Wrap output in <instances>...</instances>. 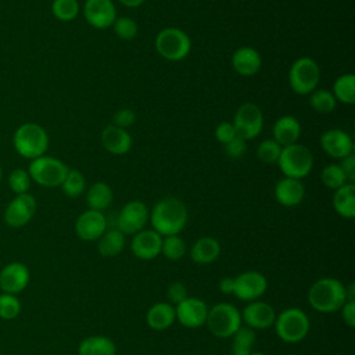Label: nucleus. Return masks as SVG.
Here are the masks:
<instances>
[{
  "label": "nucleus",
  "mask_w": 355,
  "mask_h": 355,
  "mask_svg": "<svg viewBox=\"0 0 355 355\" xmlns=\"http://www.w3.org/2000/svg\"><path fill=\"white\" fill-rule=\"evenodd\" d=\"M36 198L29 194H17L6 207L4 211V222L10 227H22L31 222V219L36 214Z\"/></svg>",
  "instance_id": "nucleus-11"
},
{
  "label": "nucleus",
  "mask_w": 355,
  "mask_h": 355,
  "mask_svg": "<svg viewBox=\"0 0 355 355\" xmlns=\"http://www.w3.org/2000/svg\"><path fill=\"white\" fill-rule=\"evenodd\" d=\"M22 305L17 295L1 293L0 294V319L12 320L21 313Z\"/></svg>",
  "instance_id": "nucleus-38"
},
{
  "label": "nucleus",
  "mask_w": 355,
  "mask_h": 355,
  "mask_svg": "<svg viewBox=\"0 0 355 355\" xmlns=\"http://www.w3.org/2000/svg\"><path fill=\"white\" fill-rule=\"evenodd\" d=\"M220 255V244L214 237H200L190 248V257L193 262L198 265H208L216 261Z\"/></svg>",
  "instance_id": "nucleus-26"
},
{
  "label": "nucleus",
  "mask_w": 355,
  "mask_h": 355,
  "mask_svg": "<svg viewBox=\"0 0 355 355\" xmlns=\"http://www.w3.org/2000/svg\"><path fill=\"white\" fill-rule=\"evenodd\" d=\"M12 146L21 157L32 161L46 154L49 148V135L39 123L25 122L15 129Z\"/></svg>",
  "instance_id": "nucleus-3"
},
{
  "label": "nucleus",
  "mask_w": 355,
  "mask_h": 355,
  "mask_svg": "<svg viewBox=\"0 0 355 355\" xmlns=\"http://www.w3.org/2000/svg\"><path fill=\"white\" fill-rule=\"evenodd\" d=\"M333 96L336 101L352 104L355 101V76L352 73L340 75L333 83Z\"/></svg>",
  "instance_id": "nucleus-32"
},
{
  "label": "nucleus",
  "mask_w": 355,
  "mask_h": 355,
  "mask_svg": "<svg viewBox=\"0 0 355 355\" xmlns=\"http://www.w3.org/2000/svg\"><path fill=\"white\" fill-rule=\"evenodd\" d=\"M257 340L255 330L248 326H240V329L232 336V355H250Z\"/></svg>",
  "instance_id": "nucleus-31"
},
{
  "label": "nucleus",
  "mask_w": 355,
  "mask_h": 355,
  "mask_svg": "<svg viewBox=\"0 0 355 355\" xmlns=\"http://www.w3.org/2000/svg\"><path fill=\"white\" fill-rule=\"evenodd\" d=\"M150 223L153 230L161 236L179 234L189 219L186 204L176 197H165L159 200L150 212Z\"/></svg>",
  "instance_id": "nucleus-1"
},
{
  "label": "nucleus",
  "mask_w": 355,
  "mask_h": 355,
  "mask_svg": "<svg viewBox=\"0 0 355 355\" xmlns=\"http://www.w3.org/2000/svg\"><path fill=\"white\" fill-rule=\"evenodd\" d=\"M1 179H3V171H1V166H0V182H1Z\"/></svg>",
  "instance_id": "nucleus-52"
},
{
  "label": "nucleus",
  "mask_w": 355,
  "mask_h": 355,
  "mask_svg": "<svg viewBox=\"0 0 355 355\" xmlns=\"http://www.w3.org/2000/svg\"><path fill=\"white\" fill-rule=\"evenodd\" d=\"M31 280L29 269L25 263L14 261L4 265L0 270V290L7 294L22 293Z\"/></svg>",
  "instance_id": "nucleus-15"
},
{
  "label": "nucleus",
  "mask_w": 355,
  "mask_h": 355,
  "mask_svg": "<svg viewBox=\"0 0 355 355\" xmlns=\"http://www.w3.org/2000/svg\"><path fill=\"white\" fill-rule=\"evenodd\" d=\"M166 295L169 298V301L175 305H178L179 302H182L183 300H186L189 297L187 294V288L182 282H173L168 286L166 288Z\"/></svg>",
  "instance_id": "nucleus-42"
},
{
  "label": "nucleus",
  "mask_w": 355,
  "mask_h": 355,
  "mask_svg": "<svg viewBox=\"0 0 355 355\" xmlns=\"http://www.w3.org/2000/svg\"><path fill=\"white\" fill-rule=\"evenodd\" d=\"M272 135L273 140L279 143L282 147L294 144L298 141L301 135L300 121L293 115H283L275 122Z\"/></svg>",
  "instance_id": "nucleus-24"
},
{
  "label": "nucleus",
  "mask_w": 355,
  "mask_h": 355,
  "mask_svg": "<svg viewBox=\"0 0 355 355\" xmlns=\"http://www.w3.org/2000/svg\"><path fill=\"white\" fill-rule=\"evenodd\" d=\"M176 320L175 306L169 302H155L146 313V322L153 330H166Z\"/></svg>",
  "instance_id": "nucleus-25"
},
{
  "label": "nucleus",
  "mask_w": 355,
  "mask_h": 355,
  "mask_svg": "<svg viewBox=\"0 0 355 355\" xmlns=\"http://www.w3.org/2000/svg\"><path fill=\"white\" fill-rule=\"evenodd\" d=\"M320 179H322V183L327 189H331V190H337L341 186H344L345 183H348L345 179V175L338 164H330V165L324 166L322 171Z\"/></svg>",
  "instance_id": "nucleus-37"
},
{
  "label": "nucleus",
  "mask_w": 355,
  "mask_h": 355,
  "mask_svg": "<svg viewBox=\"0 0 355 355\" xmlns=\"http://www.w3.org/2000/svg\"><path fill=\"white\" fill-rule=\"evenodd\" d=\"M65 196L76 198L86 190V179L78 169H68L65 179L60 186Z\"/></svg>",
  "instance_id": "nucleus-34"
},
{
  "label": "nucleus",
  "mask_w": 355,
  "mask_h": 355,
  "mask_svg": "<svg viewBox=\"0 0 355 355\" xmlns=\"http://www.w3.org/2000/svg\"><path fill=\"white\" fill-rule=\"evenodd\" d=\"M333 207L336 212L345 219H352L355 216V184L354 183H345L340 189L334 190Z\"/></svg>",
  "instance_id": "nucleus-27"
},
{
  "label": "nucleus",
  "mask_w": 355,
  "mask_h": 355,
  "mask_svg": "<svg viewBox=\"0 0 355 355\" xmlns=\"http://www.w3.org/2000/svg\"><path fill=\"white\" fill-rule=\"evenodd\" d=\"M208 305L197 297H187L175 306L178 322L189 329H197L205 324L208 315Z\"/></svg>",
  "instance_id": "nucleus-14"
},
{
  "label": "nucleus",
  "mask_w": 355,
  "mask_h": 355,
  "mask_svg": "<svg viewBox=\"0 0 355 355\" xmlns=\"http://www.w3.org/2000/svg\"><path fill=\"white\" fill-rule=\"evenodd\" d=\"M186 252H187V245L179 234H172V236L162 237L161 254L166 259L179 261L186 255Z\"/></svg>",
  "instance_id": "nucleus-33"
},
{
  "label": "nucleus",
  "mask_w": 355,
  "mask_h": 355,
  "mask_svg": "<svg viewBox=\"0 0 355 355\" xmlns=\"http://www.w3.org/2000/svg\"><path fill=\"white\" fill-rule=\"evenodd\" d=\"M277 164L284 178L301 180L312 171L313 155L305 146L294 143L282 148Z\"/></svg>",
  "instance_id": "nucleus-6"
},
{
  "label": "nucleus",
  "mask_w": 355,
  "mask_h": 355,
  "mask_svg": "<svg viewBox=\"0 0 355 355\" xmlns=\"http://www.w3.org/2000/svg\"><path fill=\"white\" fill-rule=\"evenodd\" d=\"M114 33L122 40H132L137 36L139 28L136 21L129 17H116L112 24Z\"/></svg>",
  "instance_id": "nucleus-40"
},
{
  "label": "nucleus",
  "mask_w": 355,
  "mask_h": 355,
  "mask_svg": "<svg viewBox=\"0 0 355 355\" xmlns=\"http://www.w3.org/2000/svg\"><path fill=\"white\" fill-rule=\"evenodd\" d=\"M250 355H266V354H263V352H257V351H255V352H251Z\"/></svg>",
  "instance_id": "nucleus-51"
},
{
  "label": "nucleus",
  "mask_w": 355,
  "mask_h": 355,
  "mask_svg": "<svg viewBox=\"0 0 355 355\" xmlns=\"http://www.w3.org/2000/svg\"><path fill=\"white\" fill-rule=\"evenodd\" d=\"M338 165L343 169L347 182L355 183V155H354V153L341 158V162Z\"/></svg>",
  "instance_id": "nucleus-46"
},
{
  "label": "nucleus",
  "mask_w": 355,
  "mask_h": 355,
  "mask_svg": "<svg viewBox=\"0 0 355 355\" xmlns=\"http://www.w3.org/2000/svg\"><path fill=\"white\" fill-rule=\"evenodd\" d=\"M68 166L58 158L42 155L31 161L28 173L31 180L43 187H58L67 176Z\"/></svg>",
  "instance_id": "nucleus-8"
},
{
  "label": "nucleus",
  "mask_w": 355,
  "mask_h": 355,
  "mask_svg": "<svg viewBox=\"0 0 355 355\" xmlns=\"http://www.w3.org/2000/svg\"><path fill=\"white\" fill-rule=\"evenodd\" d=\"M31 182L32 180H31L28 171L22 169V168H17V169L11 171L8 175V186L12 190V193H15V196L28 193V190L31 187Z\"/></svg>",
  "instance_id": "nucleus-41"
},
{
  "label": "nucleus",
  "mask_w": 355,
  "mask_h": 355,
  "mask_svg": "<svg viewBox=\"0 0 355 355\" xmlns=\"http://www.w3.org/2000/svg\"><path fill=\"white\" fill-rule=\"evenodd\" d=\"M241 322L244 326L251 327L252 330H263L273 326L276 319V311L273 306L263 301H251L240 312Z\"/></svg>",
  "instance_id": "nucleus-18"
},
{
  "label": "nucleus",
  "mask_w": 355,
  "mask_h": 355,
  "mask_svg": "<svg viewBox=\"0 0 355 355\" xmlns=\"http://www.w3.org/2000/svg\"><path fill=\"white\" fill-rule=\"evenodd\" d=\"M78 355H116V347L105 336H89L79 343Z\"/></svg>",
  "instance_id": "nucleus-28"
},
{
  "label": "nucleus",
  "mask_w": 355,
  "mask_h": 355,
  "mask_svg": "<svg viewBox=\"0 0 355 355\" xmlns=\"http://www.w3.org/2000/svg\"><path fill=\"white\" fill-rule=\"evenodd\" d=\"M79 1L78 0H53L51 12L53 15L62 22L73 21L79 14Z\"/></svg>",
  "instance_id": "nucleus-36"
},
{
  "label": "nucleus",
  "mask_w": 355,
  "mask_h": 355,
  "mask_svg": "<svg viewBox=\"0 0 355 355\" xmlns=\"http://www.w3.org/2000/svg\"><path fill=\"white\" fill-rule=\"evenodd\" d=\"M247 150L245 140L236 136L233 140H230L227 144H225V151L230 158H239L241 157Z\"/></svg>",
  "instance_id": "nucleus-45"
},
{
  "label": "nucleus",
  "mask_w": 355,
  "mask_h": 355,
  "mask_svg": "<svg viewBox=\"0 0 355 355\" xmlns=\"http://www.w3.org/2000/svg\"><path fill=\"white\" fill-rule=\"evenodd\" d=\"M83 17L90 26L107 29L112 26L116 18V8L112 0H86L83 4Z\"/></svg>",
  "instance_id": "nucleus-16"
},
{
  "label": "nucleus",
  "mask_w": 355,
  "mask_h": 355,
  "mask_svg": "<svg viewBox=\"0 0 355 355\" xmlns=\"http://www.w3.org/2000/svg\"><path fill=\"white\" fill-rule=\"evenodd\" d=\"M107 230V218L101 211L87 209L75 220V233L83 241H96Z\"/></svg>",
  "instance_id": "nucleus-17"
},
{
  "label": "nucleus",
  "mask_w": 355,
  "mask_h": 355,
  "mask_svg": "<svg viewBox=\"0 0 355 355\" xmlns=\"http://www.w3.org/2000/svg\"><path fill=\"white\" fill-rule=\"evenodd\" d=\"M233 126L237 136L245 141L257 137L263 128V115L261 108L254 103L241 104L234 114Z\"/></svg>",
  "instance_id": "nucleus-10"
},
{
  "label": "nucleus",
  "mask_w": 355,
  "mask_h": 355,
  "mask_svg": "<svg viewBox=\"0 0 355 355\" xmlns=\"http://www.w3.org/2000/svg\"><path fill=\"white\" fill-rule=\"evenodd\" d=\"M262 65L261 54L250 46L239 47L232 57L233 69L241 76H252L259 72Z\"/></svg>",
  "instance_id": "nucleus-22"
},
{
  "label": "nucleus",
  "mask_w": 355,
  "mask_h": 355,
  "mask_svg": "<svg viewBox=\"0 0 355 355\" xmlns=\"http://www.w3.org/2000/svg\"><path fill=\"white\" fill-rule=\"evenodd\" d=\"M97 251L104 258H112L125 248V234L118 229H108L97 240Z\"/></svg>",
  "instance_id": "nucleus-29"
},
{
  "label": "nucleus",
  "mask_w": 355,
  "mask_h": 355,
  "mask_svg": "<svg viewBox=\"0 0 355 355\" xmlns=\"http://www.w3.org/2000/svg\"><path fill=\"white\" fill-rule=\"evenodd\" d=\"M119 3H122L123 6H126L129 8H136V7L141 6L144 3V0H119Z\"/></svg>",
  "instance_id": "nucleus-49"
},
{
  "label": "nucleus",
  "mask_w": 355,
  "mask_h": 355,
  "mask_svg": "<svg viewBox=\"0 0 355 355\" xmlns=\"http://www.w3.org/2000/svg\"><path fill=\"white\" fill-rule=\"evenodd\" d=\"M236 136L237 133L232 122H220L215 129V137L223 146L227 144L230 140H233Z\"/></svg>",
  "instance_id": "nucleus-43"
},
{
  "label": "nucleus",
  "mask_w": 355,
  "mask_h": 355,
  "mask_svg": "<svg viewBox=\"0 0 355 355\" xmlns=\"http://www.w3.org/2000/svg\"><path fill=\"white\" fill-rule=\"evenodd\" d=\"M345 301V286L336 277H322L308 290L309 305L320 313L337 312Z\"/></svg>",
  "instance_id": "nucleus-2"
},
{
  "label": "nucleus",
  "mask_w": 355,
  "mask_h": 355,
  "mask_svg": "<svg viewBox=\"0 0 355 355\" xmlns=\"http://www.w3.org/2000/svg\"><path fill=\"white\" fill-rule=\"evenodd\" d=\"M282 148L283 147L273 139H265L258 144L257 155L265 164H276L280 157Z\"/></svg>",
  "instance_id": "nucleus-39"
},
{
  "label": "nucleus",
  "mask_w": 355,
  "mask_h": 355,
  "mask_svg": "<svg viewBox=\"0 0 355 355\" xmlns=\"http://www.w3.org/2000/svg\"><path fill=\"white\" fill-rule=\"evenodd\" d=\"M136 119V114L129 110V108H121L118 110L114 116H112V125L118 126V128H122V129H126L129 128L130 125H133Z\"/></svg>",
  "instance_id": "nucleus-44"
},
{
  "label": "nucleus",
  "mask_w": 355,
  "mask_h": 355,
  "mask_svg": "<svg viewBox=\"0 0 355 355\" xmlns=\"http://www.w3.org/2000/svg\"><path fill=\"white\" fill-rule=\"evenodd\" d=\"M219 290L220 293L229 295V294H233L234 291V279L233 277H223L220 282H219Z\"/></svg>",
  "instance_id": "nucleus-48"
},
{
  "label": "nucleus",
  "mask_w": 355,
  "mask_h": 355,
  "mask_svg": "<svg viewBox=\"0 0 355 355\" xmlns=\"http://www.w3.org/2000/svg\"><path fill=\"white\" fill-rule=\"evenodd\" d=\"M86 202L89 209L104 211L112 202V190L105 182L93 183L86 193Z\"/></svg>",
  "instance_id": "nucleus-30"
},
{
  "label": "nucleus",
  "mask_w": 355,
  "mask_h": 355,
  "mask_svg": "<svg viewBox=\"0 0 355 355\" xmlns=\"http://www.w3.org/2000/svg\"><path fill=\"white\" fill-rule=\"evenodd\" d=\"M340 311L344 323L349 327H355V300H347Z\"/></svg>",
  "instance_id": "nucleus-47"
},
{
  "label": "nucleus",
  "mask_w": 355,
  "mask_h": 355,
  "mask_svg": "<svg viewBox=\"0 0 355 355\" xmlns=\"http://www.w3.org/2000/svg\"><path fill=\"white\" fill-rule=\"evenodd\" d=\"M322 150L331 158L341 159L354 150V141L351 136L341 129H329L320 136Z\"/></svg>",
  "instance_id": "nucleus-20"
},
{
  "label": "nucleus",
  "mask_w": 355,
  "mask_h": 355,
  "mask_svg": "<svg viewBox=\"0 0 355 355\" xmlns=\"http://www.w3.org/2000/svg\"><path fill=\"white\" fill-rule=\"evenodd\" d=\"M275 330L277 337L288 344L302 341L311 329L308 315L300 308L283 309L275 319Z\"/></svg>",
  "instance_id": "nucleus-4"
},
{
  "label": "nucleus",
  "mask_w": 355,
  "mask_h": 355,
  "mask_svg": "<svg viewBox=\"0 0 355 355\" xmlns=\"http://www.w3.org/2000/svg\"><path fill=\"white\" fill-rule=\"evenodd\" d=\"M100 139L103 147L114 155H123L132 147V137L129 132L115 125L105 126L101 132Z\"/></svg>",
  "instance_id": "nucleus-21"
},
{
  "label": "nucleus",
  "mask_w": 355,
  "mask_h": 355,
  "mask_svg": "<svg viewBox=\"0 0 355 355\" xmlns=\"http://www.w3.org/2000/svg\"><path fill=\"white\" fill-rule=\"evenodd\" d=\"M345 297L347 300H355V284L349 283L348 286H345Z\"/></svg>",
  "instance_id": "nucleus-50"
},
{
  "label": "nucleus",
  "mask_w": 355,
  "mask_h": 355,
  "mask_svg": "<svg viewBox=\"0 0 355 355\" xmlns=\"http://www.w3.org/2000/svg\"><path fill=\"white\" fill-rule=\"evenodd\" d=\"M154 44L157 53L166 61H180L186 58L191 50L189 35L175 26L159 31Z\"/></svg>",
  "instance_id": "nucleus-7"
},
{
  "label": "nucleus",
  "mask_w": 355,
  "mask_h": 355,
  "mask_svg": "<svg viewBox=\"0 0 355 355\" xmlns=\"http://www.w3.org/2000/svg\"><path fill=\"white\" fill-rule=\"evenodd\" d=\"M150 212L146 204L140 200H133L126 202L116 216V229L123 234H136L143 230Z\"/></svg>",
  "instance_id": "nucleus-12"
},
{
  "label": "nucleus",
  "mask_w": 355,
  "mask_h": 355,
  "mask_svg": "<svg viewBox=\"0 0 355 355\" xmlns=\"http://www.w3.org/2000/svg\"><path fill=\"white\" fill-rule=\"evenodd\" d=\"M268 288V280L265 275L257 270H247L234 277L233 294L241 301H255L265 294Z\"/></svg>",
  "instance_id": "nucleus-13"
},
{
  "label": "nucleus",
  "mask_w": 355,
  "mask_h": 355,
  "mask_svg": "<svg viewBox=\"0 0 355 355\" xmlns=\"http://www.w3.org/2000/svg\"><path fill=\"white\" fill-rule=\"evenodd\" d=\"M162 236L153 229H143L133 234L130 250L133 255L143 261H151L161 254Z\"/></svg>",
  "instance_id": "nucleus-19"
},
{
  "label": "nucleus",
  "mask_w": 355,
  "mask_h": 355,
  "mask_svg": "<svg viewBox=\"0 0 355 355\" xmlns=\"http://www.w3.org/2000/svg\"><path fill=\"white\" fill-rule=\"evenodd\" d=\"M205 324L212 336L229 338L243 326L241 313L233 304L219 302L208 309Z\"/></svg>",
  "instance_id": "nucleus-5"
},
{
  "label": "nucleus",
  "mask_w": 355,
  "mask_h": 355,
  "mask_svg": "<svg viewBox=\"0 0 355 355\" xmlns=\"http://www.w3.org/2000/svg\"><path fill=\"white\" fill-rule=\"evenodd\" d=\"M0 355H1V354H0Z\"/></svg>",
  "instance_id": "nucleus-53"
},
{
  "label": "nucleus",
  "mask_w": 355,
  "mask_h": 355,
  "mask_svg": "<svg viewBox=\"0 0 355 355\" xmlns=\"http://www.w3.org/2000/svg\"><path fill=\"white\" fill-rule=\"evenodd\" d=\"M320 80V68L311 57L295 60L288 71V85L297 94H311Z\"/></svg>",
  "instance_id": "nucleus-9"
},
{
  "label": "nucleus",
  "mask_w": 355,
  "mask_h": 355,
  "mask_svg": "<svg viewBox=\"0 0 355 355\" xmlns=\"http://www.w3.org/2000/svg\"><path fill=\"white\" fill-rule=\"evenodd\" d=\"M309 105L319 114H329L336 108L337 101L330 90L315 89L309 96Z\"/></svg>",
  "instance_id": "nucleus-35"
},
{
  "label": "nucleus",
  "mask_w": 355,
  "mask_h": 355,
  "mask_svg": "<svg viewBox=\"0 0 355 355\" xmlns=\"http://www.w3.org/2000/svg\"><path fill=\"white\" fill-rule=\"evenodd\" d=\"M305 196V187L301 180L283 178L275 186V197L279 204L283 207H295L298 205Z\"/></svg>",
  "instance_id": "nucleus-23"
}]
</instances>
